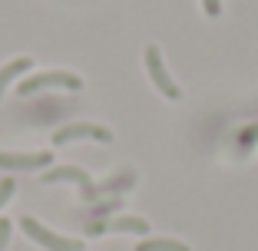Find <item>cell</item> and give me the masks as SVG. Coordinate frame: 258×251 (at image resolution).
Masks as SVG:
<instances>
[{"label":"cell","instance_id":"obj_1","mask_svg":"<svg viewBox=\"0 0 258 251\" xmlns=\"http://www.w3.org/2000/svg\"><path fill=\"white\" fill-rule=\"evenodd\" d=\"M20 228H23V235H30L33 241H37L40 248H46V251H83V241H80V238L56 235V231H50L46 225H40L33 215H23Z\"/></svg>","mask_w":258,"mask_h":251},{"label":"cell","instance_id":"obj_2","mask_svg":"<svg viewBox=\"0 0 258 251\" xmlns=\"http://www.w3.org/2000/svg\"><path fill=\"white\" fill-rule=\"evenodd\" d=\"M46 86H63V90H83V79L76 73H67V69H46V73H33V76L20 79L17 83V93L20 96H30L37 90H46Z\"/></svg>","mask_w":258,"mask_h":251},{"label":"cell","instance_id":"obj_3","mask_svg":"<svg viewBox=\"0 0 258 251\" xmlns=\"http://www.w3.org/2000/svg\"><path fill=\"white\" fill-rule=\"evenodd\" d=\"M143 60H146V73H149V79H152V86L162 93L166 99H182V90L172 83V76L166 73V63H162V53H159V46L156 43H149L143 50Z\"/></svg>","mask_w":258,"mask_h":251},{"label":"cell","instance_id":"obj_4","mask_svg":"<svg viewBox=\"0 0 258 251\" xmlns=\"http://www.w3.org/2000/svg\"><path fill=\"white\" fill-rule=\"evenodd\" d=\"M76 139H96V142H113V129L106 126H96V122H70L63 129L53 132V145H67Z\"/></svg>","mask_w":258,"mask_h":251},{"label":"cell","instance_id":"obj_5","mask_svg":"<svg viewBox=\"0 0 258 251\" xmlns=\"http://www.w3.org/2000/svg\"><path fill=\"white\" fill-rule=\"evenodd\" d=\"M50 152H0V169H50Z\"/></svg>","mask_w":258,"mask_h":251},{"label":"cell","instance_id":"obj_6","mask_svg":"<svg viewBox=\"0 0 258 251\" xmlns=\"http://www.w3.org/2000/svg\"><path fill=\"white\" fill-rule=\"evenodd\" d=\"M103 231H133V235H149V225L143 218L122 215V218H109V221H96L90 225V235H103Z\"/></svg>","mask_w":258,"mask_h":251},{"label":"cell","instance_id":"obj_7","mask_svg":"<svg viewBox=\"0 0 258 251\" xmlns=\"http://www.w3.org/2000/svg\"><path fill=\"white\" fill-rule=\"evenodd\" d=\"M40 182H46V185H53V182H76L80 189H90L93 179H90V172H86V169H76V165H56V169H46Z\"/></svg>","mask_w":258,"mask_h":251},{"label":"cell","instance_id":"obj_8","mask_svg":"<svg viewBox=\"0 0 258 251\" xmlns=\"http://www.w3.org/2000/svg\"><path fill=\"white\" fill-rule=\"evenodd\" d=\"M133 182H136V175L122 172V175H116V179H109V182H103V185H90V189H83V202L103 198V195H109V192H126V189H133Z\"/></svg>","mask_w":258,"mask_h":251},{"label":"cell","instance_id":"obj_9","mask_svg":"<svg viewBox=\"0 0 258 251\" xmlns=\"http://www.w3.org/2000/svg\"><path fill=\"white\" fill-rule=\"evenodd\" d=\"M30 66H33V60H30V56H17V60H10L7 66L0 69V96H4V90H7V86L14 83L17 76H23V73H27Z\"/></svg>","mask_w":258,"mask_h":251},{"label":"cell","instance_id":"obj_10","mask_svg":"<svg viewBox=\"0 0 258 251\" xmlns=\"http://www.w3.org/2000/svg\"><path fill=\"white\" fill-rule=\"evenodd\" d=\"M136 251H192V248L182 241H175V238H143L136 244Z\"/></svg>","mask_w":258,"mask_h":251},{"label":"cell","instance_id":"obj_11","mask_svg":"<svg viewBox=\"0 0 258 251\" xmlns=\"http://www.w3.org/2000/svg\"><path fill=\"white\" fill-rule=\"evenodd\" d=\"M10 195H14V179H4L0 182V208L10 202Z\"/></svg>","mask_w":258,"mask_h":251},{"label":"cell","instance_id":"obj_12","mask_svg":"<svg viewBox=\"0 0 258 251\" xmlns=\"http://www.w3.org/2000/svg\"><path fill=\"white\" fill-rule=\"evenodd\" d=\"M10 228H14V225H10L7 218H0V251L7 248V241H10Z\"/></svg>","mask_w":258,"mask_h":251},{"label":"cell","instance_id":"obj_13","mask_svg":"<svg viewBox=\"0 0 258 251\" xmlns=\"http://www.w3.org/2000/svg\"><path fill=\"white\" fill-rule=\"evenodd\" d=\"M202 10L209 17H219L222 14V0H202Z\"/></svg>","mask_w":258,"mask_h":251}]
</instances>
